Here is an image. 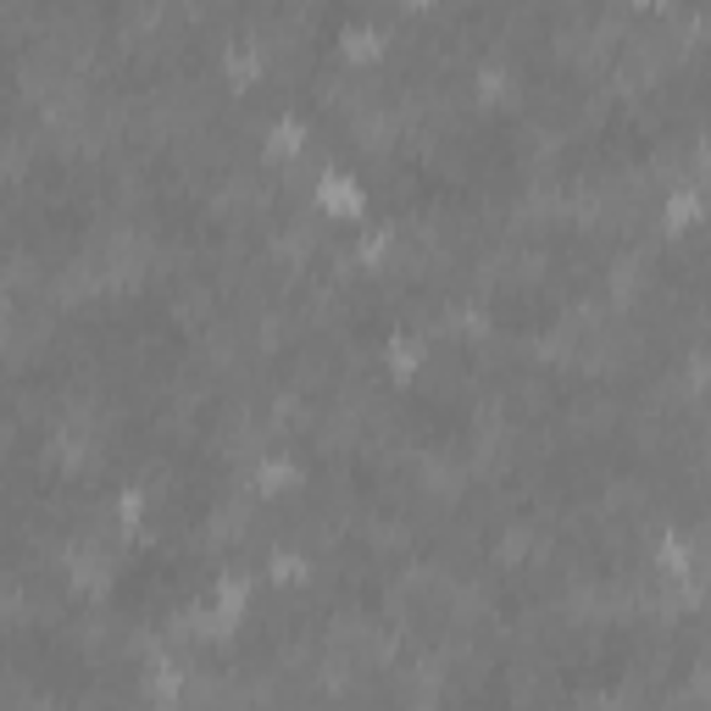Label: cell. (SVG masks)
<instances>
[{
	"instance_id": "1",
	"label": "cell",
	"mask_w": 711,
	"mask_h": 711,
	"mask_svg": "<svg viewBox=\"0 0 711 711\" xmlns=\"http://www.w3.org/2000/svg\"><path fill=\"white\" fill-rule=\"evenodd\" d=\"M311 200L328 217H356V211H362V189H356V178H344V173H322L317 189H311Z\"/></svg>"
},
{
	"instance_id": "2",
	"label": "cell",
	"mask_w": 711,
	"mask_h": 711,
	"mask_svg": "<svg viewBox=\"0 0 711 711\" xmlns=\"http://www.w3.org/2000/svg\"><path fill=\"white\" fill-rule=\"evenodd\" d=\"M339 45H344V56H379V51L390 45V34L373 29V23H356V29L339 34Z\"/></svg>"
}]
</instances>
